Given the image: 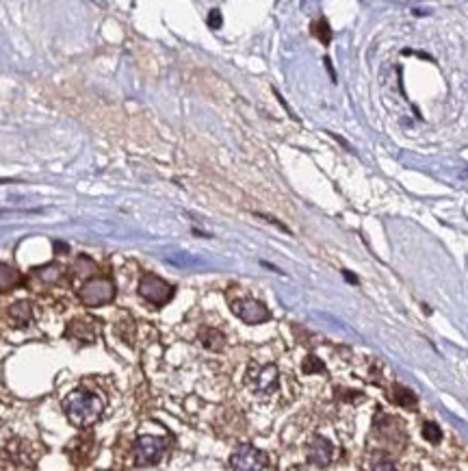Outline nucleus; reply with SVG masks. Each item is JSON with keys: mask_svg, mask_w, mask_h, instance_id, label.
<instances>
[{"mask_svg": "<svg viewBox=\"0 0 468 471\" xmlns=\"http://www.w3.org/2000/svg\"><path fill=\"white\" fill-rule=\"evenodd\" d=\"M104 402L100 400V395L89 393V391H74L63 400V410L77 428H89L92 423H96L102 415Z\"/></svg>", "mask_w": 468, "mask_h": 471, "instance_id": "f257e3e1", "label": "nucleus"}, {"mask_svg": "<svg viewBox=\"0 0 468 471\" xmlns=\"http://www.w3.org/2000/svg\"><path fill=\"white\" fill-rule=\"evenodd\" d=\"M245 382L254 395L267 397L271 393L278 391L280 385V372L276 365H261V363H252L247 367Z\"/></svg>", "mask_w": 468, "mask_h": 471, "instance_id": "f03ea898", "label": "nucleus"}, {"mask_svg": "<svg viewBox=\"0 0 468 471\" xmlns=\"http://www.w3.org/2000/svg\"><path fill=\"white\" fill-rule=\"evenodd\" d=\"M165 450H167V439L143 434L134 441V461H137V465H141V467L156 465L163 459Z\"/></svg>", "mask_w": 468, "mask_h": 471, "instance_id": "7ed1b4c3", "label": "nucleus"}, {"mask_svg": "<svg viewBox=\"0 0 468 471\" xmlns=\"http://www.w3.org/2000/svg\"><path fill=\"white\" fill-rule=\"evenodd\" d=\"M139 296L154 306H165L174 298V287L170 283H165L163 278L147 274L139 283Z\"/></svg>", "mask_w": 468, "mask_h": 471, "instance_id": "20e7f679", "label": "nucleus"}, {"mask_svg": "<svg viewBox=\"0 0 468 471\" xmlns=\"http://www.w3.org/2000/svg\"><path fill=\"white\" fill-rule=\"evenodd\" d=\"M79 296L87 306H102L115 298V287L109 278H92L81 287Z\"/></svg>", "mask_w": 468, "mask_h": 471, "instance_id": "39448f33", "label": "nucleus"}, {"mask_svg": "<svg viewBox=\"0 0 468 471\" xmlns=\"http://www.w3.org/2000/svg\"><path fill=\"white\" fill-rule=\"evenodd\" d=\"M232 471H265L267 454L254 445H238L230 456Z\"/></svg>", "mask_w": 468, "mask_h": 471, "instance_id": "423d86ee", "label": "nucleus"}, {"mask_svg": "<svg viewBox=\"0 0 468 471\" xmlns=\"http://www.w3.org/2000/svg\"><path fill=\"white\" fill-rule=\"evenodd\" d=\"M232 311H234L236 317H241L245 323H252V326H254V323H263V321H267V319L271 317L269 308H267L263 302L252 300V298L236 300V302L232 304Z\"/></svg>", "mask_w": 468, "mask_h": 471, "instance_id": "0eeeda50", "label": "nucleus"}, {"mask_svg": "<svg viewBox=\"0 0 468 471\" xmlns=\"http://www.w3.org/2000/svg\"><path fill=\"white\" fill-rule=\"evenodd\" d=\"M334 459V445L325 437H314L308 445V461L316 467H327Z\"/></svg>", "mask_w": 468, "mask_h": 471, "instance_id": "6e6552de", "label": "nucleus"}, {"mask_svg": "<svg viewBox=\"0 0 468 471\" xmlns=\"http://www.w3.org/2000/svg\"><path fill=\"white\" fill-rule=\"evenodd\" d=\"M375 432L384 441H392V443H401L403 439V423L390 415H377L375 417Z\"/></svg>", "mask_w": 468, "mask_h": 471, "instance_id": "1a4fd4ad", "label": "nucleus"}, {"mask_svg": "<svg viewBox=\"0 0 468 471\" xmlns=\"http://www.w3.org/2000/svg\"><path fill=\"white\" fill-rule=\"evenodd\" d=\"M362 469L365 471H397L395 461L384 450H371L365 459H362Z\"/></svg>", "mask_w": 468, "mask_h": 471, "instance_id": "9d476101", "label": "nucleus"}, {"mask_svg": "<svg viewBox=\"0 0 468 471\" xmlns=\"http://www.w3.org/2000/svg\"><path fill=\"white\" fill-rule=\"evenodd\" d=\"M9 317H11L13 321H16L18 326H26V323H31V319H33L31 304L24 302V300H20V302H16V304H11V308H9Z\"/></svg>", "mask_w": 468, "mask_h": 471, "instance_id": "9b49d317", "label": "nucleus"}, {"mask_svg": "<svg viewBox=\"0 0 468 471\" xmlns=\"http://www.w3.org/2000/svg\"><path fill=\"white\" fill-rule=\"evenodd\" d=\"M20 274L7 263H0V291H11L20 285Z\"/></svg>", "mask_w": 468, "mask_h": 471, "instance_id": "f8f14e48", "label": "nucleus"}, {"mask_svg": "<svg viewBox=\"0 0 468 471\" xmlns=\"http://www.w3.org/2000/svg\"><path fill=\"white\" fill-rule=\"evenodd\" d=\"M200 341L208 350H221L223 343H225V337L219 330H215V328H206V330L200 332Z\"/></svg>", "mask_w": 468, "mask_h": 471, "instance_id": "ddd939ff", "label": "nucleus"}, {"mask_svg": "<svg viewBox=\"0 0 468 471\" xmlns=\"http://www.w3.org/2000/svg\"><path fill=\"white\" fill-rule=\"evenodd\" d=\"M392 400H395L403 408H414L416 406V395L407 387H401V385L392 387Z\"/></svg>", "mask_w": 468, "mask_h": 471, "instance_id": "4468645a", "label": "nucleus"}, {"mask_svg": "<svg viewBox=\"0 0 468 471\" xmlns=\"http://www.w3.org/2000/svg\"><path fill=\"white\" fill-rule=\"evenodd\" d=\"M35 274L41 278L43 283H57L59 278L63 276V270L59 268L57 263H50V265H43V268H37V270H35Z\"/></svg>", "mask_w": 468, "mask_h": 471, "instance_id": "2eb2a0df", "label": "nucleus"}, {"mask_svg": "<svg viewBox=\"0 0 468 471\" xmlns=\"http://www.w3.org/2000/svg\"><path fill=\"white\" fill-rule=\"evenodd\" d=\"M312 35H316V37L321 39L323 46H327L329 39H332V28H329V24H327V20H325V18L316 20V22L312 24Z\"/></svg>", "mask_w": 468, "mask_h": 471, "instance_id": "dca6fc26", "label": "nucleus"}, {"mask_svg": "<svg viewBox=\"0 0 468 471\" xmlns=\"http://www.w3.org/2000/svg\"><path fill=\"white\" fill-rule=\"evenodd\" d=\"M423 437H425L429 443H438V441L442 439V432H440V428H438L436 423L427 421L425 425H423Z\"/></svg>", "mask_w": 468, "mask_h": 471, "instance_id": "f3484780", "label": "nucleus"}, {"mask_svg": "<svg viewBox=\"0 0 468 471\" xmlns=\"http://www.w3.org/2000/svg\"><path fill=\"white\" fill-rule=\"evenodd\" d=\"M325 367H323V363L316 359V357H308L306 361H304V372L306 374H312V372H323Z\"/></svg>", "mask_w": 468, "mask_h": 471, "instance_id": "a211bd4d", "label": "nucleus"}, {"mask_svg": "<svg viewBox=\"0 0 468 471\" xmlns=\"http://www.w3.org/2000/svg\"><path fill=\"white\" fill-rule=\"evenodd\" d=\"M223 24V18H221V11L219 9H213L208 13V26L213 28V31H217V28H221Z\"/></svg>", "mask_w": 468, "mask_h": 471, "instance_id": "6ab92c4d", "label": "nucleus"}, {"mask_svg": "<svg viewBox=\"0 0 468 471\" xmlns=\"http://www.w3.org/2000/svg\"><path fill=\"white\" fill-rule=\"evenodd\" d=\"M345 274V278H347V281H352L354 285H358V278L354 276V274H349V272H343Z\"/></svg>", "mask_w": 468, "mask_h": 471, "instance_id": "aec40b11", "label": "nucleus"}]
</instances>
